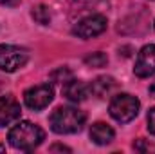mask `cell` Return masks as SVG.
I'll return each mask as SVG.
<instances>
[{
  "mask_svg": "<svg viewBox=\"0 0 155 154\" xmlns=\"http://www.w3.org/2000/svg\"><path fill=\"white\" fill-rule=\"evenodd\" d=\"M87 121V114L83 111H79L78 107L71 105H63L58 107L56 111H52V114L49 118V125L56 134H74L83 129Z\"/></svg>",
  "mask_w": 155,
  "mask_h": 154,
  "instance_id": "6da1fadb",
  "label": "cell"
},
{
  "mask_svg": "<svg viewBox=\"0 0 155 154\" xmlns=\"http://www.w3.org/2000/svg\"><path fill=\"white\" fill-rule=\"evenodd\" d=\"M7 140H9L11 147L29 152V151H35L45 140V132L40 129L38 125H35L31 121H20L9 131Z\"/></svg>",
  "mask_w": 155,
  "mask_h": 154,
  "instance_id": "7a4b0ae2",
  "label": "cell"
},
{
  "mask_svg": "<svg viewBox=\"0 0 155 154\" xmlns=\"http://www.w3.org/2000/svg\"><path fill=\"white\" fill-rule=\"evenodd\" d=\"M139 100L132 94H116L112 100H110V105H108V111H110V116L119 121V123H128L132 121L135 116L139 114Z\"/></svg>",
  "mask_w": 155,
  "mask_h": 154,
  "instance_id": "3957f363",
  "label": "cell"
},
{
  "mask_svg": "<svg viewBox=\"0 0 155 154\" xmlns=\"http://www.w3.org/2000/svg\"><path fill=\"white\" fill-rule=\"evenodd\" d=\"M29 60V53L24 47L11 45V44H0V69L5 73H15L20 67H24Z\"/></svg>",
  "mask_w": 155,
  "mask_h": 154,
  "instance_id": "277c9868",
  "label": "cell"
},
{
  "mask_svg": "<svg viewBox=\"0 0 155 154\" xmlns=\"http://www.w3.org/2000/svg\"><path fill=\"white\" fill-rule=\"evenodd\" d=\"M107 16L105 15H88L85 18H81L74 26L72 33L79 37L83 40H88V38H96L99 35H103L107 31Z\"/></svg>",
  "mask_w": 155,
  "mask_h": 154,
  "instance_id": "5b68a950",
  "label": "cell"
},
{
  "mask_svg": "<svg viewBox=\"0 0 155 154\" xmlns=\"http://www.w3.org/2000/svg\"><path fill=\"white\" fill-rule=\"evenodd\" d=\"M52 98H54V91H52V85H49V83L35 85V87H31L24 93V102L33 111L45 109L52 102Z\"/></svg>",
  "mask_w": 155,
  "mask_h": 154,
  "instance_id": "8992f818",
  "label": "cell"
},
{
  "mask_svg": "<svg viewBox=\"0 0 155 154\" xmlns=\"http://www.w3.org/2000/svg\"><path fill=\"white\" fill-rule=\"evenodd\" d=\"M134 73L139 78H150L155 75V45L153 44H148V45H144L139 51Z\"/></svg>",
  "mask_w": 155,
  "mask_h": 154,
  "instance_id": "52a82bcc",
  "label": "cell"
},
{
  "mask_svg": "<svg viewBox=\"0 0 155 154\" xmlns=\"http://www.w3.org/2000/svg\"><path fill=\"white\" fill-rule=\"evenodd\" d=\"M20 103L15 96L7 94V96H2L0 98V127H5L13 121H16L20 118Z\"/></svg>",
  "mask_w": 155,
  "mask_h": 154,
  "instance_id": "ba28073f",
  "label": "cell"
},
{
  "mask_svg": "<svg viewBox=\"0 0 155 154\" xmlns=\"http://www.w3.org/2000/svg\"><path fill=\"white\" fill-rule=\"evenodd\" d=\"M63 93H65V98H67V100H71V102H74V103H79V102L87 100V96L90 94V87H88L85 82L72 78L69 83L63 85Z\"/></svg>",
  "mask_w": 155,
  "mask_h": 154,
  "instance_id": "9c48e42d",
  "label": "cell"
},
{
  "mask_svg": "<svg viewBox=\"0 0 155 154\" xmlns=\"http://www.w3.org/2000/svg\"><path fill=\"white\" fill-rule=\"evenodd\" d=\"M90 93L97 98H107L117 89V82L112 76H99L96 78L90 85Z\"/></svg>",
  "mask_w": 155,
  "mask_h": 154,
  "instance_id": "30bf717a",
  "label": "cell"
},
{
  "mask_svg": "<svg viewBox=\"0 0 155 154\" xmlns=\"http://www.w3.org/2000/svg\"><path fill=\"white\" fill-rule=\"evenodd\" d=\"M116 132L110 125L103 123V121H97L90 127V140L96 143V145H108L112 140H114Z\"/></svg>",
  "mask_w": 155,
  "mask_h": 154,
  "instance_id": "8fae6325",
  "label": "cell"
},
{
  "mask_svg": "<svg viewBox=\"0 0 155 154\" xmlns=\"http://www.w3.org/2000/svg\"><path fill=\"white\" fill-rule=\"evenodd\" d=\"M31 15H33V18H35L38 24H41V26H47V24L51 22V11H49V7L43 5V4L35 5L33 11H31Z\"/></svg>",
  "mask_w": 155,
  "mask_h": 154,
  "instance_id": "7c38bea8",
  "label": "cell"
},
{
  "mask_svg": "<svg viewBox=\"0 0 155 154\" xmlns=\"http://www.w3.org/2000/svg\"><path fill=\"white\" fill-rule=\"evenodd\" d=\"M85 64H87L88 67H105V65L108 64V58H107L105 53L96 51V53H90V54L85 56Z\"/></svg>",
  "mask_w": 155,
  "mask_h": 154,
  "instance_id": "4fadbf2b",
  "label": "cell"
},
{
  "mask_svg": "<svg viewBox=\"0 0 155 154\" xmlns=\"http://www.w3.org/2000/svg\"><path fill=\"white\" fill-rule=\"evenodd\" d=\"M51 78H52L54 83H60V85L63 87L65 83H69L74 76H72V71H71L69 67H60V69H56V71L51 75Z\"/></svg>",
  "mask_w": 155,
  "mask_h": 154,
  "instance_id": "5bb4252c",
  "label": "cell"
},
{
  "mask_svg": "<svg viewBox=\"0 0 155 154\" xmlns=\"http://www.w3.org/2000/svg\"><path fill=\"white\" fill-rule=\"evenodd\" d=\"M134 149L135 151H139V152H155V145H152V143H146L144 140H137L135 143H134Z\"/></svg>",
  "mask_w": 155,
  "mask_h": 154,
  "instance_id": "9a60e30c",
  "label": "cell"
},
{
  "mask_svg": "<svg viewBox=\"0 0 155 154\" xmlns=\"http://www.w3.org/2000/svg\"><path fill=\"white\" fill-rule=\"evenodd\" d=\"M148 131L155 136V107L150 109V113H148Z\"/></svg>",
  "mask_w": 155,
  "mask_h": 154,
  "instance_id": "2e32d148",
  "label": "cell"
},
{
  "mask_svg": "<svg viewBox=\"0 0 155 154\" xmlns=\"http://www.w3.org/2000/svg\"><path fill=\"white\" fill-rule=\"evenodd\" d=\"M22 0H0V5H5V7H16L20 5Z\"/></svg>",
  "mask_w": 155,
  "mask_h": 154,
  "instance_id": "e0dca14e",
  "label": "cell"
},
{
  "mask_svg": "<svg viewBox=\"0 0 155 154\" xmlns=\"http://www.w3.org/2000/svg\"><path fill=\"white\" fill-rule=\"evenodd\" d=\"M51 151H65V152H71V149H69V147H65V145H52V147H51Z\"/></svg>",
  "mask_w": 155,
  "mask_h": 154,
  "instance_id": "ac0fdd59",
  "label": "cell"
},
{
  "mask_svg": "<svg viewBox=\"0 0 155 154\" xmlns=\"http://www.w3.org/2000/svg\"><path fill=\"white\" fill-rule=\"evenodd\" d=\"M148 93H150V96H153L155 98V82H152V85L148 87Z\"/></svg>",
  "mask_w": 155,
  "mask_h": 154,
  "instance_id": "d6986e66",
  "label": "cell"
},
{
  "mask_svg": "<svg viewBox=\"0 0 155 154\" xmlns=\"http://www.w3.org/2000/svg\"><path fill=\"white\" fill-rule=\"evenodd\" d=\"M0 151H4V145H0Z\"/></svg>",
  "mask_w": 155,
  "mask_h": 154,
  "instance_id": "ffe728a7",
  "label": "cell"
}]
</instances>
